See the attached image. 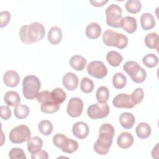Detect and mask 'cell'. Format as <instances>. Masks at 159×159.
<instances>
[{
  "label": "cell",
  "instance_id": "obj_41",
  "mask_svg": "<svg viewBox=\"0 0 159 159\" xmlns=\"http://www.w3.org/2000/svg\"><path fill=\"white\" fill-rule=\"evenodd\" d=\"M11 20V13L7 11H4L0 13V27L3 28L9 24Z\"/></svg>",
  "mask_w": 159,
  "mask_h": 159
},
{
  "label": "cell",
  "instance_id": "obj_20",
  "mask_svg": "<svg viewBox=\"0 0 159 159\" xmlns=\"http://www.w3.org/2000/svg\"><path fill=\"white\" fill-rule=\"evenodd\" d=\"M119 122L123 128L125 129H130L135 122V119L132 113L125 112L120 115Z\"/></svg>",
  "mask_w": 159,
  "mask_h": 159
},
{
  "label": "cell",
  "instance_id": "obj_17",
  "mask_svg": "<svg viewBox=\"0 0 159 159\" xmlns=\"http://www.w3.org/2000/svg\"><path fill=\"white\" fill-rule=\"evenodd\" d=\"M48 41L52 45L59 44L62 39V32L60 27L53 26L50 29L47 34Z\"/></svg>",
  "mask_w": 159,
  "mask_h": 159
},
{
  "label": "cell",
  "instance_id": "obj_25",
  "mask_svg": "<svg viewBox=\"0 0 159 159\" xmlns=\"http://www.w3.org/2000/svg\"><path fill=\"white\" fill-rule=\"evenodd\" d=\"M106 60L108 63L114 67H117L120 65L123 60V57L120 53L116 51L111 50L107 53Z\"/></svg>",
  "mask_w": 159,
  "mask_h": 159
},
{
  "label": "cell",
  "instance_id": "obj_38",
  "mask_svg": "<svg viewBox=\"0 0 159 159\" xmlns=\"http://www.w3.org/2000/svg\"><path fill=\"white\" fill-rule=\"evenodd\" d=\"M9 157L11 159H26L25 152L20 148H12L9 151Z\"/></svg>",
  "mask_w": 159,
  "mask_h": 159
},
{
  "label": "cell",
  "instance_id": "obj_13",
  "mask_svg": "<svg viewBox=\"0 0 159 159\" xmlns=\"http://www.w3.org/2000/svg\"><path fill=\"white\" fill-rule=\"evenodd\" d=\"M89 129L88 124L84 122H77L72 127V133L79 139H84L89 134Z\"/></svg>",
  "mask_w": 159,
  "mask_h": 159
},
{
  "label": "cell",
  "instance_id": "obj_26",
  "mask_svg": "<svg viewBox=\"0 0 159 159\" xmlns=\"http://www.w3.org/2000/svg\"><path fill=\"white\" fill-rule=\"evenodd\" d=\"M141 68L142 67L134 61H128L125 62L123 66V70L131 78L139 73Z\"/></svg>",
  "mask_w": 159,
  "mask_h": 159
},
{
  "label": "cell",
  "instance_id": "obj_22",
  "mask_svg": "<svg viewBox=\"0 0 159 159\" xmlns=\"http://www.w3.org/2000/svg\"><path fill=\"white\" fill-rule=\"evenodd\" d=\"M135 132L139 138L145 139L149 137L151 134V127L150 125L146 122H140L137 125Z\"/></svg>",
  "mask_w": 159,
  "mask_h": 159
},
{
  "label": "cell",
  "instance_id": "obj_19",
  "mask_svg": "<svg viewBox=\"0 0 159 159\" xmlns=\"http://www.w3.org/2000/svg\"><path fill=\"white\" fill-rule=\"evenodd\" d=\"M101 32L102 29L99 24L96 22H91L87 25L85 34L89 39H96L100 37Z\"/></svg>",
  "mask_w": 159,
  "mask_h": 159
},
{
  "label": "cell",
  "instance_id": "obj_4",
  "mask_svg": "<svg viewBox=\"0 0 159 159\" xmlns=\"http://www.w3.org/2000/svg\"><path fill=\"white\" fill-rule=\"evenodd\" d=\"M53 143L66 153H72L78 148V143L76 140L69 139L62 134H55L53 137Z\"/></svg>",
  "mask_w": 159,
  "mask_h": 159
},
{
  "label": "cell",
  "instance_id": "obj_32",
  "mask_svg": "<svg viewBox=\"0 0 159 159\" xmlns=\"http://www.w3.org/2000/svg\"><path fill=\"white\" fill-rule=\"evenodd\" d=\"M39 132L43 135L48 136L50 135L53 131V124L48 120H41L38 125Z\"/></svg>",
  "mask_w": 159,
  "mask_h": 159
},
{
  "label": "cell",
  "instance_id": "obj_30",
  "mask_svg": "<svg viewBox=\"0 0 159 159\" xmlns=\"http://www.w3.org/2000/svg\"><path fill=\"white\" fill-rule=\"evenodd\" d=\"M14 116L18 119H24L27 117L30 113V109L29 107L25 104H20L15 107Z\"/></svg>",
  "mask_w": 159,
  "mask_h": 159
},
{
  "label": "cell",
  "instance_id": "obj_37",
  "mask_svg": "<svg viewBox=\"0 0 159 159\" xmlns=\"http://www.w3.org/2000/svg\"><path fill=\"white\" fill-rule=\"evenodd\" d=\"M130 99L132 102L136 106L137 104L140 103L144 97V92L142 88H136L131 94H130Z\"/></svg>",
  "mask_w": 159,
  "mask_h": 159
},
{
  "label": "cell",
  "instance_id": "obj_7",
  "mask_svg": "<svg viewBox=\"0 0 159 159\" xmlns=\"http://www.w3.org/2000/svg\"><path fill=\"white\" fill-rule=\"evenodd\" d=\"M110 112L106 102H98L90 105L87 109V114L92 119H102L107 117Z\"/></svg>",
  "mask_w": 159,
  "mask_h": 159
},
{
  "label": "cell",
  "instance_id": "obj_35",
  "mask_svg": "<svg viewBox=\"0 0 159 159\" xmlns=\"http://www.w3.org/2000/svg\"><path fill=\"white\" fill-rule=\"evenodd\" d=\"M142 62L145 66L152 68L157 66L158 63V58L153 53H148L143 57Z\"/></svg>",
  "mask_w": 159,
  "mask_h": 159
},
{
  "label": "cell",
  "instance_id": "obj_5",
  "mask_svg": "<svg viewBox=\"0 0 159 159\" xmlns=\"http://www.w3.org/2000/svg\"><path fill=\"white\" fill-rule=\"evenodd\" d=\"M9 140L15 144L29 141L31 139V132L28 126L20 125L14 127L9 132Z\"/></svg>",
  "mask_w": 159,
  "mask_h": 159
},
{
  "label": "cell",
  "instance_id": "obj_40",
  "mask_svg": "<svg viewBox=\"0 0 159 159\" xmlns=\"http://www.w3.org/2000/svg\"><path fill=\"white\" fill-rule=\"evenodd\" d=\"M29 25H23L20 30H19V37L21 41L25 44H32V43L28 37L27 30H28Z\"/></svg>",
  "mask_w": 159,
  "mask_h": 159
},
{
  "label": "cell",
  "instance_id": "obj_28",
  "mask_svg": "<svg viewBox=\"0 0 159 159\" xmlns=\"http://www.w3.org/2000/svg\"><path fill=\"white\" fill-rule=\"evenodd\" d=\"M60 107V104L55 101L47 102L42 104L40 110L42 112L46 114H52L57 112Z\"/></svg>",
  "mask_w": 159,
  "mask_h": 159
},
{
  "label": "cell",
  "instance_id": "obj_43",
  "mask_svg": "<svg viewBox=\"0 0 159 159\" xmlns=\"http://www.w3.org/2000/svg\"><path fill=\"white\" fill-rule=\"evenodd\" d=\"M1 117L4 120H8L11 117V110L8 106H1Z\"/></svg>",
  "mask_w": 159,
  "mask_h": 159
},
{
  "label": "cell",
  "instance_id": "obj_21",
  "mask_svg": "<svg viewBox=\"0 0 159 159\" xmlns=\"http://www.w3.org/2000/svg\"><path fill=\"white\" fill-rule=\"evenodd\" d=\"M69 63L71 67L74 70L76 71H82L85 68L87 61L83 57L76 55L71 57Z\"/></svg>",
  "mask_w": 159,
  "mask_h": 159
},
{
  "label": "cell",
  "instance_id": "obj_31",
  "mask_svg": "<svg viewBox=\"0 0 159 159\" xmlns=\"http://www.w3.org/2000/svg\"><path fill=\"white\" fill-rule=\"evenodd\" d=\"M125 7L127 11L131 14H137L140 11L142 4L138 0H128L125 4Z\"/></svg>",
  "mask_w": 159,
  "mask_h": 159
},
{
  "label": "cell",
  "instance_id": "obj_11",
  "mask_svg": "<svg viewBox=\"0 0 159 159\" xmlns=\"http://www.w3.org/2000/svg\"><path fill=\"white\" fill-rule=\"evenodd\" d=\"M112 104L117 108L131 109L135 106L132 102L129 94L120 93L114 97L112 101Z\"/></svg>",
  "mask_w": 159,
  "mask_h": 159
},
{
  "label": "cell",
  "instance_id": "obj_29",
  "mask_svg": "<svg viewBox=\"0 0 159 159\" xmlns=\"http://www.w3.org/2000/svg\"><path fill=\"white\" fill-rule=\"evenodd\" d=\"M127 83V78L122 73H116L112 77V84L116 89L123 88Z\"/></svg>",
  "mask_w": 159,
  "mask_h": 159
},
{
  "label": "cell",
  "instance_id": "obj_14",
  "mask_svg": "<svg viewBox=\"0 0 159 159\" xmlns=\"http://www.w3.org/2000/svg\"><path fill=\"white\" fill-rule=\"evenodd\" d=\"M120 27L128 34H133L137 28L136 19L132 16L122 17L120 21Z\"/></svg>",
  "mask_w": 159,
  "mask_h": 159
},
{
  "label": "cell",
  "instance_id": "obj_9",
  "mask_svg": "<svg viewBox=\"0 0 159 159\" xmlns=\"http://www.w3.org/2000/svg\"><path fill=\"white\" fill-rule=\"evenodd\" d=\"M28 37L33 43L42 40L45 35V29L42 24L40 22H33L29 25L27 30Z\"/></svg>",
  "mask_w": 159,
  "mask_h": 159
},
{
  "label": "cell",
  "instance_id": "obj_24",
  "mask_svg": "<svg viewBox=\"0 0 159 159\" xmlns=\"http://www.w3.org/2000/svg\"><path fill=\"white\" fill-rule=\"evenodd\" d=\"M43 146V141L42 139L38 136L31 138L27 143V150L31 154L37 153L42 149Z\"/></svg>",
  "mask_w": 159,
  "mask_h": 159
},
{
  "label": "cell",
  "instance_id": "obj_6",
  "mask_svg": "<svg viewBox=\"0 0 159 159\" xmlns=\"http://www.w3.org/2000/svg\"><path fill=\"white\" fill-rule=\"evenodd\" d=\"M106 16L107 24L114 28L120 27V21L122 19V9L116 4H111L106 9Z\"/></svg>",
  "mask_w": 159,
  "mask_h": 159
},
{
  "label": "cell",
  "instance_id": "obj_33",
  "mask_svg": "<svg viewBox=\"0 0 159 159\" xmlns=\"http://www.w3.org/2000/svg\"><path fill=\"white\" fill-rule=\"evenodd\" d=\"M109 98V91L106 86H102L98 88L96 98L99 102H106Z\"/></svg>",
  "mask_w": 159,
  "mask_h": 159
},
{
  "label": "cell",
  "instance_id": "obj_2",
  "mask_svg": "<svg viewBox=\"0 0 159 159\" xmlns=\"http://www.w3.org/2000/svg\"><path fill=\"white\" fill-rule=\"evenodd\" d=\"M41 88L39 78L35 75H27L22 81V93L25 98L32 100L37 98Z\"/></svg>",
  "mask_w": 159,
  "mask_h": 159
},
{
  "label": "cell",
  "instance_id": "obj_3",
  "mask_svg": "<svg viewBox=\"0 0 159 159\" xmlns=\"http://www.w3.org/2000/svg\"><path fill=\"white\" fill-rule=\"evenodd\" d=\"M102 41L108 47H115L119 49L125 48L128 45V38L121 33L107 29L102 34Z\"/></svg>",
  "mask_w": 159,
  "mask_h": 159
},
{
  "label": "cell",
  "instance_id": "obj_39",
  "mask_svg": "<svg viewBox=\"0 0 159 159\" xmlns=\"http://www.w3.org/2000/svg\"><path fill=\"white\" fill-rule=\"evenodd\" d=\"M37 100L39 102L43 104L47 102L54 101L51 96V92L45 90L42 92H40L37 97Z\"/></svg>",
  "mask_w": 159,
  "mask_h": 159
},
{
  "label": "cell",
  "instance_id": "obj_44",
  "mask_svg": "<svg viewBox=\"0 0 159 159\" xmlns=\"http://www.w3.org/2000/svg\"><path fill=\"white\" fill-rule=\"evenodd\" d=\"M48 158V153L45 150H39L37 153H33L31 155L32 159H47Z\"/></svg>",
  "mask_w": 159,
  "mask_h": 159
},
{
  "label": "cell",
  "instance_id": "obj_23",
  "mask_svg": "<svg viewBox=\"0 0 159 159\" xmlns=\"http://www.w3.org/2000/svg\"><path fill=\"white\" fill-rule=\"evenodd\" d=\"M4 101L8 106H17L19 104L21 99L19 94L16 91H9L5 94Z\"/></svg>",
  "mask_w": 159,
  "mask_h": 159
},
{
  "label": "cell",
  "instance_id": "obj_8",
  "mask_svg": "<svg viewBox=\"0 0 159 159\" xmlns=\"http://www.w3.org/2000/svg\"><path fill=\"white\" fill-rule=\"evenodd\" d=\"M88 73L97 79H102L107 75V69L102 61H92L87 66Z\"/></svg>",
  "mask_w": 159,
  "mask_h": 159
},
{
  "label": "cell",
  "instance_id": "obj_36",
  "mask_svg": "<svg viewBox=\"0 0 159 159\" xmlns=\"http://www.w3.org/2000/svg\"><path fill=\"white\" fill-rule=\"evenodd\" d=\"M94 88L93 81L89 78L84 77L80 83V89L84 93H91Z\"/></svg>",
  "mask_w": 159,
  "mask_h": 159
},
{
  "label": "cell",
  "instance_id": "obj_15",
  "mask_svg": "<svg viewBox=\"0 0 159 159\" xmlns=\"http://www.w3.org/2000/svg\"><path fill=\"white\" fill-rule=\"evenodd\" d=\"M3 81L6 86L11 88L17 86L20 81V76L17 72L14 70H9L3 75Z\"/></svg>",
  "mask_w": 159,
  "mask_h": 159
},
{
  "label": "cell",
  "instance_id": "obj_34",
  "mask_svg": "<svg viewBox=\"0 0 159 159\" xmlns=\"http://www.w3.org/2000/svg\"><path fill=\"white\" fill-rule=\"evenodd\" d=\"M51 96L55 102L61 104L65 101L66 94L61 88H55L51 92Z\"/></svg>",
  "mask_w": 159,
  "mask_h": 159
},
{
  "label": "cell",
  "instance_id": "obj_1",
  "mask_svg": "<svg viewBox=\"0 0 159 159\" xmlns=\"http://www.w3.org/2000/svg\"><path fill=\"white\" fill-rule=\"evenodd\" d=\"M114 134L115 130L111 124H102L99 129L98 138L94 144V151L101 155H106L112 145Z\"/></svg>",
  "mask_w": 159,
  "mask_h": 159
},
{
  "label": "cell",
  "instance_id": "obj_10",
  "mask_svg": "<svg viewBox=\"0 0 159 159\" xmlns=\"http://www.w3.org/2000/svg\"><path fill=\"white\" fill-rule=\"evenodd\" d=\"M83 110V102L80 98L74 97L71 98L67 105L66 112L71 117H78L82 114Z\"/></svg>",
  "mask_w": 159,
  "mask_h": 159
},
{
  "label": "cell",
  "instance_id": "obj_42",
  "mask_svg": "<svg viewBox=\"0 0 159 159\" xmlns=\"http://www.w3.org/2000/svg\"><path fill=\"white\" fill-rule=\"evenodd\" d=\"M147 77V72L142 67L140 70V71H139V73L135 76H134L132 79V80L136 83H143Z\"/></svg>",
  "mask_w": 159,
  "mask_h": 159
},
{
  "label": "cell",
  "instance_id": "obj_16",
  "mask_svg": "<svg viewBox=\"0 0 159 159\" xmlns=\"http://www.w3.org/2000/svg\"><path fill=\"white\" fill-rule=\"evenodd\" d=\"M134 143V137L132 135L127 132H122L117 137V145L123 149L130 147Z\"/></svg>",
  "mask_w": 159,
  "mask_h": 159
},
{
  "label": "cell",
  "instance_id": "obj_27",
  "mask_svg": "<svg viewBox=\"0 0 159 159\" xmlns=\"http://www.w3.org/2000/svg\"><path fill=\"white\" fill-rule=\"evenodd\" d=\"M145 45L150 49L158 50V35L155 32H150L145 37Z\"/></svg>",
  "mask_w": 159,
  "mask_h": 159
},
{
  "label": "cell",
  "instance_id": "obj_18",
  "mask_svg": "<svg viewBox=\"0 0 159 159\" xmlns=\"http://www.w3.org/2000/svg\"><path fill=\"white\" fill-rule=\"evenodd\" d=\"M140 24L144 30H148L153 29L155 25V19L154 16L149 12H145L140 16Z\"/></svg>",
  "mask_w": 159,
  "mask_h": 159
},
{
  "label": "cell",
  "instance_id": "obj_45",
  "mask_svg": "<svg viewBox=\"0 0 159 159\" xmlns=\"http://www.w3.org/2000/svg\"><path fill=\"white\" fill-rule=\"evenodd\" d=\"M108 1H90L89 2L95 7H101L104 6L106 3H107Z\"/></svg>",
  "mask_w": 159,
  "mask_h": 159
},
{
  "label": "cell",
  "instance_id": "obj_12",
  "mask_svg": "<svg viewBox=\"0 0 159 159\" xmlns=\"http://www.w3.org/2000/svg\"><path fill=\"white\" fill-rule=\"evenodd\" d=\"M78 76L72 72L66 73L62 78L63 85L68 91L75 90L78 87Z\"/></svg>",
  "mask_w": 159,
  "mask_h": 159
}]
</instances>
